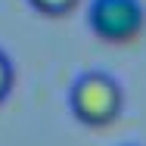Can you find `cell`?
Listing matches in <instances>:
<instances>
[{"mask_svg":"<svg viewBox=\"0 0 146 146\" xmlns=\"http://www.w3.org/2000/svg\"><path fill=\"white\" fill-rule=\"evenodd\" d=\"M72 115L84 127H109L121 118L124 109V90L106 72H84L68 93Z\"/></svg>","mask_w":146,"mask_h":146,"instance_id":"6da1fadb","label":"cell"},{"mask_svg":"<svg viewBox=\"0 0 146 146\" xmlns=\"http://www.w3.org/2000/svg\"><path fill=\"white\" fill-rule=\"evenodd\" d=\"M87 25L103 44H134L146 31V6L140 0H93Z\"/></svg>","mask_w":146,"mask_h":146,"instance_id":"7a4b0ae2","label":"cell"},{"mask_svg":"<svg viewBox=\"0 0 146 146\" xmlns=\"http://www.w3.org/2000/svg\"><path fill=\"white\" fill-rule=\"evenodd\" d=\"M31 9H37L40 16H50V19H59V16H68L78 9L81 0H28Z\"/></svg>","mask_w":146,"mask_h":146,"instance_id":"3957f363","label":"cell"},{"mask_svg":"<svg viewBox=\"0 0 146 146\" xmlns=\"http://www.w3.org/2000/svg\"><path fill=\"white\" fill-rule=\"evenodd\" d=\"M13 84H16V68H13V59L0 50V103L9 96Z\"/></svg>","mask_w":146,"mask_h":146,"instance_id":"277c9868","label":"cell"}]
</instances>
